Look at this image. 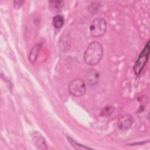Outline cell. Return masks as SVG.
Instances as JSON below:
<instances>
[{
    "instance_id": "obj_1",
    "label": "cell",
    "mask_w": 150,
    "mask_h": 150,
    "mask_svg": "<svg viewBox=\"0 0 150 150\" xmlns=\"http://www.w3.org/2000/svg\"><path fill=\"white\" fill-rule=\"evenodd\" d=\"M103 55V48L101 44L97 41L91 42L84 53V61L90 66H95L98 64L102 59Z\"/></svg>"
},
{
    "instance_id": "obj_2",
    "label": "cell",
    "mask_w": 150,
    "mask_h": 150,
    "mask_svg": "<svg viewBox=\"0 0 150 150\" xmlns=\"http://www.w3.org/2000/svg\"><path fill=\"white\" fill-rule=\"evenodd\" d=\"M107 30V23L102 18H97L90 23L89 27L90 35L93 38H100L103 36Z\"/></svg>"
},
{
    "instance_id": "obj_3",
    "label": "cell",
    "mask_w": 150,
    "mask_h": 150,
    "mask_svg": "<svg viewBox=\"0 0 150 150\" xmlns=\"http://www.w3.org/2000/svg\"><path fill=\"white\" fill-rule=\"evenodd\" d=\"M149 41L145 45L134 65L133 70L135 75L138 76L146 64L149 55Z\"/></svg>"
},
{
    "instance_id": "obj_4",
    "label": "cell",
    "mask_w": 150,
    "mask_h": 150,
    "mask_svg": "<svg viewBox=\"0 0 150 150\" xmlns=\"http://www.w3.org/2000/svg\"><path fill=\"white\" fill-rule=\"evenodd\" d=\"M68 90L71 95L74 97H81L86 93V86L81 79H74L69 83Z\"/></svg>"
},
{
    "instance_id": "obj_5",
    "label": "cell",
    "mask_w": 150,
    "mask_h": 150,
    "mask_svg": "<svg viewBox=\"0 0 150 150\" xmlns=\"http://www.w3.org/2000/svg\"><path fill=\"white\" fill-rule=\"evenodd\" d=\"M30 137L33 145L36 149L40 150L47 149L45 139L39 132L36 131L31 132L30 134Z\"/></svg>"
},
{
    "instance_id": "obj_6",
    "label": "cell",
    "mask_w": 150,
    "mask_h": 150,
    "mask_svg": "<svg viewBox=\"0 0 150 150\" xmlns=\"http://www.w3.org/2000/svg\"><path fill=\"white\" fill-rule=\"evenodd\" d=\"M134 122L132 115L129 114H124L121 115L117 121V125L118 128L122 131H125L130 128Z\"/></svg>"
},
{
    "instance_id": "obj_7",
    "label": "cell",
    "mask_w": 150,
    "mask_h": 150,
    "mask_svg": "<svg viewBox=\"0 0 150 150\" xmlns=\"http://www.w3.org/2000/svg\"><path fill=\"white\" fill-rule=\"evenodd\" d=\"M64 2L62 0H50L48 2L49 10L54 13L60 12L63 7Z\"/></svg>"
},
{
    "instance_id": "obj_8",
    "label": "cell",
    "mask_w": 150,
    "mask_h": 150,
    "mask_svg": "<svg viewBox=\"0 0 150 150\" xmlns=\"http://www.w3.org/2000/svg\"><path fill=\"white\" fill-rule=\"evenodd\" d=\"M99 73L94 69L89 70L86 74V80L87 83L91 86L96 85L99 80Z\"/></svg>"
},
{
    "instance_id": "obj_9",
    "label": "cell",
    "mask_w": 150,
    "mask_h": 150,
    "mask_svg": "<svg viewBox=\"0 0 150 150\" xmlns=\"http://www.w3.org/2000/svg\"><path fill=\"white\" fill-rule=\"evenodd\" d=\"M42 45L41 43H38L32 48L29 54V59L31 62H34L36 60L39 52L42 48Z\"/></svg>"
},
{
    "instance_id": "obj_10",
    "label": "cell",
    "mask_w": 150,
    "mask_h": 150,
    "mask_svg": "<svg viewBox=\"0 0 150 150\" xmlns=\"http://www.w3.org/2000/svg\"><path fill=\"white\" fill-rule=\"evenodd\" d=\"M101 8V3L99 1L91 2L87 6V9L88 12L92 15H96Z\"/></svg>"
},
{
    "instance_id": "obj_11",
    "label": "cell",
    "mask_w": 150,
    "mask_h": 150,
    "mask_svg": "<svg viewBox=\"0 0 150 150\" xmlns=\"http://www.w3.org/2000/svg\"><path fill=\"white\" fill-rule=\"evenodd\" d=\"M59 42V48L60 50H66V47H69V45L70 43V37H67V36L64 37H60Z\"/></svg>"
},
{
    "instance_id": "obj_12",
    "label": "cell",
    "mask_w": 150,
    "mask_h": 150,
    "mask_svg": "<svg viewBox=\"0 0 150 150\" xmlns=\"http://www.w3.org/2000/svg\"><path fill=\"white\" fill-rule=\"evenodd\" d=\"M52 23L53 26L56 29L61 28L64 23L63 17L61 15H56L53 17L52 20Z\"/></svg>"
},
{
    "instance_id": "obj_13",
    "label": "cell",
    "mask_w": 150,
    "mask_h": 150,
    "mask_svg": "<svg viewBox=\"0 0 150 150\" xmlns=\"http://www.w3.org/2000/svg\"><path fill=\"white\" fill-rule=\"evenodd\" d=\"M114 107L112 105H107L104 107L100 112V115L104 117H109L114 111Z\"/></svg>"
},
{
    "instance_id": "obj_14",
    "label": "cell",
    "mask_w": 150,
    "mask_h": 150,
    "mask_svg": "<svg viewBox=\"0 0 150 150\" xmlns=\"http://www.w3.org/2000/svg\"><path fill=\"white\" fill-rule=\"evenodd\" d=\"M67 139H68L69 143L76 149H90L88 147L83 146V145L76 142L75 141H74L73 139H71L70 137H67Z\"/></svg>"
},
{
    "instance_id": "obj_15",
    "label": "cell",
    "mask_w": 150,
    "mask_h": 150,
    "mask_svg": "<svg viewBox=\"0 0 150 150\" xmlns=\"http://www.w3.org/2000/svg\"><path fill=\"white\" fill-rule=\"evenodd\" d=\"M13 8L15 9H18L21 8L22 4L23 3V1H15L13 2Z\"/></svg>"
}]
</instances>
